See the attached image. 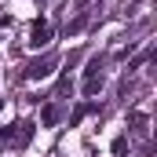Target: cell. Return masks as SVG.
Masks as SVG:
<instances>
[{
	"mask_svg": "<svg viewBox=\"0 0 157 157\" xmlns=\"http://www.w3.org/2000/svg\"><path fill=\"white\" fill-rule=\"evenodd\" d=\"M124 150H128V139L117 135V139H113V154H124Z\"/></svg>",
	"mask_w": 157,
	"mask_h": 157,
	"instance_id": "obj_10",
	"label": "cell"
},
{
	"mask_svg": "<svg viewBox=\"0 0 157 157\" xmlns=\"http://www.w3.org/2000/svg\"><path fill=\"white\" fill-rule=\"evenodd\" d=\"M95 77H102V59H91L84 70V80H95Z\"/></svg>",
	"mask_w": 157,
	"mask_h": 157,
	"instance_id": "obj_7",
	"label": "cell"
},
{
	"mask_svg": "<svg viewBox=\"0 0 157 157\" xmlns=\"http://www.w3.org/2000/svg\"><path fill=\"white\" fill-rule=\"evenodd\" d=\"M40 121H44V124H48V128H51V124H55V121H59V106H55V102H48V106H44V110H40Z\"/></svg>",
	"mask_w": 157,
	"mask_h": 157,
	"instance_id": "obj_6",
	"label": "cell"
},
{
	"mask_svg": "<svg viewBox=\"0 0 157 157\" xmlns=\"http://www.w3.org/2000/svg\"><path fill=\"white\" fill-rule=\"evenodd\" d=\"M99 110V102H80L77 110H73V117H70V124H80V121L88 117V113H95Z\"/></svg>",
	"mask_w": 157,
	"mask_h": 157,
	"instance_id": "obj_4",
	"label": "cell"
},
{
	"mask_svg": "<svg viewBox=\"0 0 157 157\" xmlns=\"http://www.w3.org/2000/svg\"><path fill=\"white\" fill-rule=\"evenodd\" d=\"M128 124H132V132L146 135V113H143V110H132V117H128Z\"/></svg>",
	"mask_w": 157,
	"mask_h": 157,
	"instance_id": "obj_5",
	"label": "cell"
},
{
	"mask_svg": "<svg viewBox=\"0 0 157 157\" xmlns=\"http://www.w3.org/2000/svg\"><path fill=\"white\" fill-rule=\"evenodd\" d=\"M84 26H88V11H80L77 18H73V22H70V26H66V33H70V37H73V33H80V29H84Z\"/></svg>",
	"mask_w": 157,
	"mask_h": 157,
	"instance_id": "obj_8",
	"label": "cell"
},
{
	"mask_svg": "<svg viewBox=\"0 0 157 157\" xmlns=\"http://www.w3.org/2000/svg\"><path fill=\"white\" fill-rule=\"evenodd\" d=\"M33 132H37V124H33V121H18V124H15V132L7 128V139H11L15 146H26V143L33 139Z\"/></svg>",
	"mask_w": 157,
	"mask_h": 157,
	"instance_id": "obj_2",
	"label": "cell"
},
{
	"mask_svg": "<svg viewBox=\"0 0 157 157\" xmlns=\"http://www.w3.org/2000/svg\"><path fill=\"white\" fill-rule=\"evenodd\" d=\"M51 44V26L40 18V22H33V33H29V48H48Z\"/></svg>",
	"mask_w": 157,
	"mask_h": 157,
	"instance_id": "obj_3",
	"label": "cell"
},
{
	"mask_svg": "<svg viewBox=\"0 0 157 157\" xmlns=\"http://www.w3.org/2000/svg\"><path fill=\"white\" fill-rule=\"evenodd\" d=\"M102 88V77H95V80H84V95H95Z\"/></svg>",
	"mask_w": 157,
	"mask_h": 157,
	"instance_id": "obj_9",
	"label": "cell"
},
{
	"mask_svg": "<svg viewBox=\"0 0 157 157\" xmlns=\"http://www.w3.org/2000/svg\"><path fill=\"white\" fill-rule=\"evenodd\" d=\"M0 110H4V102H0Z\"/></svg>",
	"mask_w": 157,
	"mask_h": 157,
	"instance_id": "obj_11",
	"label": "cell"
},
{
	"mask_svg": "<svg viewBox=\"0 0 157 157\" xmlns=\"http://www.w3.org/2000/svg\"><path fill=\"white\" fill-rule=\"evenodd\" d=\"M55 55H40V59H33L29 66H26V80H44V77H51L55 73Z\"/></svg>",
	"mask_w": 157,
	"mask_h": 157,
	"instance_id": "obj_1",
	"label": "cell"
}]
</instances>
